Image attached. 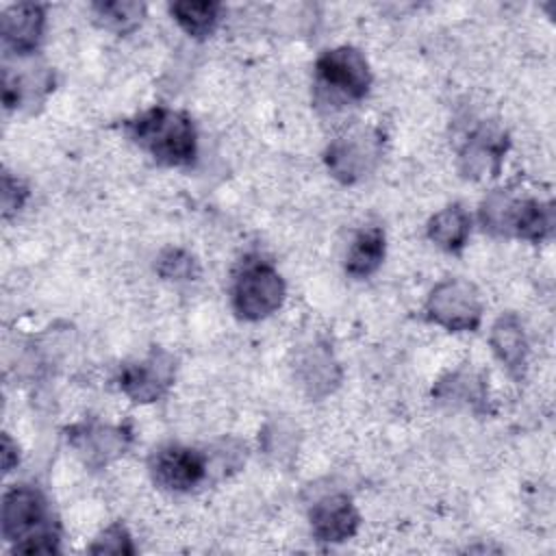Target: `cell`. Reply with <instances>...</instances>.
Returning a JSON list of instances; mask_svg holds the SVG:
<instances>
[{
	"mask_svg": "<svg viewBox=\"0 0 556 556\" xmlns=\"http://www.w3.org/2000/svg\"><path fill=\"white\" fill-rule=\"evenodd\" d=\"M4 452H2V465H4V471H9L11 467H13V452H15V447H13V443H11V439L4 434V447H2Z\"/></svg>",
	"mask_w": 556,
	"mask_h": 556,
	"instance_id": "19",
	"label": "cell"
},
{
	"mask_svg": "<svg viewBox=\"0 0 556 556\" xmlns=\"http://www.w3.org/2000/svg\"><path fill=\"white\" fill-rule=\"evenodd\" d=\"M96 11L100 17H104L106 26H113L117 30L132 26L141 15V7L135 2H104L96 4Z\"/></svg>",
	"mask_w": 556,
	"mask_h": 556,
	"instance_id": "16",
	"label": "cell"
},
{
	"mask_svg": "<svg viewBox=\"0 0 556 556\" xmlns=\"http://www.w3.org/2000/svg\"><path fill=\"white\" fill-rule=\"evenodd\" d=\"M2 534L15 543V552L50 554L56 549L46 500L33 486L20 484L7 491L2 502Z\"/></svg>",
	"mask_w": 556,
	"mask_h": 556,
	"instance_id": "1",
	"label": "cell"
},
{
	"mask_svg": "<svg viewBox=\"0 0 556 556\" xmlns=\"http://www.w3.org/2000/svg\"><path fill=\"white\" fill-rule=\"evenodd\" d=\"M156 484L172 491H189L206 476V458L191 447L167 445L161 447L150 460Z\"/></svg>",
	"mask_w": 556,
	"mask_h": 556,
	"instance_id": "6",
	"label": "cell"
},
{
	"mask_svg": "<svg viewBox=\"0 0 556 556\" xmlns=\"http://www.w3.org/2000/svg\"><path fill=\"white\" fill-rule=\"evenodd\" d=\"M285 295V285L265 261H245L232 287L235 311L245 319H261L274 313Z\"/></svg>",
	"mask_w": 556,
	"mask_h": 556,
	"instance_id": "3",
	"label": "cell"
},
{
	"mask_svg": "<svg viewBox=\"0 0 556 556\" xmlns=\"http://www.w3.org/2000/svg\"><path fill=\"white\" fill-rule=\"evenodd\" d=\"M428 235L434 243H439L441 248H445L450 252L460 250L467 235H469V215H467V211L458 204L443 208L441 213H437L430 219Z\"/></svg>",
	"mask_w": 556,
	"mask_h": 556,
	"instance_id": "13",
	"label": "cell"
},
{
	"mask_svg": "<svg viewBox=\"0 0 556 556\" xmlns=\"http://www.w3.org/2000/svg\"><path fill=\"white\" fill-rule=\"evenodd\" d=\"M428 313L437 324L452 330L476 328L480 319V302L467 282L454 280L441 285L428 302Z\"/></svg>",
	"mask_w": 556,
	"mask_h": 556,
	"instance_id": "7",
	"label": "cell"
},
{
	"mask_svg": "<svg viewBox=\"0 0 556 556\" xmlns=\"http://www.w3.org/2000/svg\"><path fill=\"white\" fill-rule=\"evenodd\" d=\"M91 552L96 554H132L130 536L122 526H111L104 530V534L91 545Z\"/></svg>",
	"mask_w": 556,
	"mask_h": 556,
	"instance_id": "17",
	"label": "cell"
},
{
	"mask_svg": "<svg viewBox=\"0 0 556 556\" xmlns=\"http://www.w3.org/2000/svg\"><path fill=\"white\" fill-rule=\"evenodd\" d=\"M493 348L497 356L510 367L517 369L523 363V334L519 324L513 317H502L493 328Z\"/></svg>",
	"mask_w": 556,
	"mask_h": 556,
	"instance_id": "15",
	"label": "cell"
},
{
	"mask_svg": "<svg viewBox=\"0 0 556 556\" xmlns=\"http://www.w3.org/2000/svg\"><path fill=\"white\" fill-rule=\"evenodd\" d=\"M358 515L348 495H328L311 510V528L319 541L337 543L354 534Z\"/></svg>",
	"mask_w": 556,
	"mask_h": 556,
	"instance_id": "9",
	"label": "cell"
},
{
	"mask_svg": "<svg viewBox=\"0 0 556 556\" xmlns=\"http://www.w3.org/2000/svg\"><path fill=\"white\" fill-rule=\"evenodd\" d=\"M384 256V235L380 228H367L356 235L348 252V274L365 278L378 269Z\"/></svg>",
	"mask_w": 556,
	"mask_h": 556,
	"instance_id": "12",
	"label": "cell"
},
{
	"mask_svg": "<svg viewBox=\"0 0 556 556\" xmlns=\"http://www.w3.org/2000/svg\"><path fill=\"white\" fill-rule=\"evenodd\" d=\"M482 219L486 226H500L523 239H543L552 230V208L534 200L491 198L484 202Z\"/></svg>",
	"mask_w": 556,
	"mask_h": 556,
	"instance_id": "4",
	"label": "cell"
},
{
	"mask_svg": "<svg viewBox=\"0 0 556 556\" xmlns=\"http://www.w3.org/2000/svg\"><path fill=\"white\" fill-rule=\"evenodd\" d=\"M371 154V141L365 135H352L332 143V148L328 150V165L337 176L352 180L354 176L363 174Z\"/></svg>",
	"mask_w": 556,
	"mask_h": 556,
	"instance_id": "11",
	"label": "cell"
},
{
	"mask_svg": "<svg viewBox=\"0 0 556 556\" xmlns=\"http://www.w3.org/2000/svg\"><path fill=\"white\" fill-rule=\"evenodd\" d=\"M161 274L167 278H187L191 274V258L178 250H169L161 258Z\"/></svg>",
	"mask_w": 556,
	"mask_h": 556,
	"instance_id": "18",
	"label": "cell"
},
{
	"mask_svg": "<svg viewBox=\"0 0 556 556\" xmlns=\"http://www.w3.org/2000/svg\"><path fill=\"white\" fill-rule=\"evenodd\" d=\"M172 380V358L165 354H152L148 361L128 365L119 374V387L137 402L156 400Z\"/></svg>",
	"mask_w": 556,
	"mask_h": 556,
	"instance_id": "8",
	"label": "cell"
},
{
	"mask_svg": "<svg viewBox=\"0 0 556 556\" xmlns=\"http://www.w3.org/2000/svg\"><path fill=\"white\" fill-rule=\"evenodd\" d=\"M43 28V11L37 4H15L2 15V35L4 41L15 52L35 50Z\"/></svg>",
	"mask_w": 556,
	"mask_h": 556,
	"instance_id": "10",
	"label": "cell"
},
{
	"mask_svg": "<svg viewBox=\"0 0 556 556\" xmlns=\"http://www.w3.org/2000/svg\"><path fill=\"white\" fill-rule=\"evenodd\" d=\"M176 22L193 37H206L213 33L219 20L217 2H174L169 7Z\"/></svg>",
	"mask_w": 556,
	"mask_h": 556,
	"instance_id": "14",
	"label": "cell"
},
{
	"mask_svg": "<svg viewBox=\"0 0 556 556\" xmlns=\"http://www.w3.org/2000/svg\"><path fill=\"white\" fill-rule=\"evenodd\" d=\"M317 76L324 87L350 100H361L371 83L367 61L354 48H334L324 52L317 61Z\"/></svg>",
	"mask_w": 556,
	"mask_h": 556,
	"instance_id": "5",
	"label": "cell"
},
{
	"mask_svg": "<svg viewBox=\"0 0 556 556\" xmlns=\"http://www.w3.org/2000/svg\"><path fill=\"white\" fill-rule=\"evenodd\" d=\"M132 139L154 159L167 165H187L195 156V130L191 119L167 106H156L128 124Z\"/></svg>",
	"mask_w": 556,
	"mask_h": 556,
	"instance_id": "2",
	"label": "cell"
}]
</instances>
